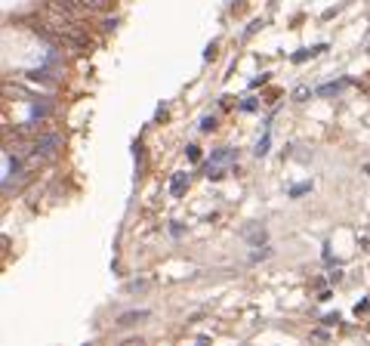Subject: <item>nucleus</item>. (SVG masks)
<instances>
[{"label": "nucleus", "instance_id": "nucleus-1", "mask_svg": "<svg viewBox=\"0 0 370 346\" xmlns=\"http://www.w3.org/2000/svg\"><path fill=\"white\" fill-rule=\"evenodd\" d=\"M235 161H238V148L222 145V148H216V152L210 155V161H207V173L210 170H231Z\"/></svg>", "mask_w": 370, "mask_h": 346}, {"label": "nucleus", "instance_id": "nucleus-2", "mask_svg": "<svg viewBox=\"0 0 370 346\" xmlns=\"http://www.w3.org/2000/svg\"><path fill=\"white\" fill-rule=\"evenodd\" d=\"M59 145H62V136H59V133H46V136H40V139L34 142V158H40V155H53Z\"/></svg>", "mask_w": 370, "mask_h": 346}, {"label": "nucleus", "instance_id": "nucleus-3", "mask_svg": "<svg viewBox=\"0 0 370 346\" xmlns=\"http://www.w3.org/2000/svg\"><path fill=\"white\" fill-rule=\"evenodd\" d=\"M349 87V80H330V84H321L318 90H315V96H321V99H327V96H337V93H342V90Z\"/></svg>", "mask_w": 370, "mask_h": 346}, {"label": "nucleus", "instance_id": "nucleus-4", "mask_svg": "<svg viewBox=\"0 0 370 346\" xmlns=\"http://www.w3.org/2000/svg\"><path fill=\"white\" fill-rule=\"evenodd\" d=\"M142 318H148V309H130V312L118 315V325H121V328H133V325H139Z\"/></svg>", "mask_w": 370, "mask_h": 346}, {"label": "nucleus", "instance_id": "nucleus-5", "mask_svg": "<svg viewBox=\"0 0 370 346\" xmlns=\"http://www.w3.org/2000/svg\"><path fill=\"white\" fill-rule=\"evenodd\" d=\"M185 189H188V173H173V179H170V195H173V198H182Z\"/></svg>", "mask_w": 370, "mask_h": 346}, {"label": "nucleus", "instance_id": "nucleus-6", "mask_svg": "<svg viewBox=\"0 0 370 346\" xmlns=\"http://www.w3.org/2000/svg\"><path fill=\"white\" fill-rule=\"evenodd\" d=\"M327 50V43H318V47H308V50H299V53H293V62L296 65H303L306 59H311V56H318V53H324Z\"/></svg>", "mask_w": 370, "mask_h": 346}, {"label": "nucleus", "instance_id": "nucleus-7", "mask_svg": "<svg viewBox=\"0 0 370 346\" xmlns=\"http://www.w3.org/2000/svg\"><path fill=\"white\" fill-rule=\"evenodd\" d=\"M269 145H272V133H265L262 139H259L256 145H253V155H256V158H262V155H269Z\"/></svg>", "mask_w": 370, "mask_h": 346}, {"label": "nucleus", "instance_id": "nucleus-8", "mask_svg": "<svg viewBox=\"0 0 370 346\" xmlns=\"http://www.w3.org/2000/svg\"><path fill=\"white\" fill-rule=\"evenodd\" d=\"M216 114H204V118H201V133H210V130H216Z\"/></svg>", "mask_w": 370, "mask_h": 346}, {"label": "nucleus", "instance_id": "nucleus-9", "mask_svg": "<svg viewBox=\"0 0 370 346\" xmlns=\"http://www.w3.org/2000/svg\"><path fill=\"white\" fill-rule=\"evenodd\" d=\"M46 114H50V105H40V102H34V105H31V118H34V121L46 118Z\"/></svg>", "mask_w": 370, "mask_h": 346}, {"label": "nucleus", "instance_id": "nucleus-10", "mask_svg": "<svg viewBox=\"0 0 370 346\" xmlns=\"http://www.w3.org/2000/svg\"><path fill=\"white\" fill-rule=\"evenodd\" d=\"M306 192H311V182H299V186H293L287 195H290V198H299V195H306Z\"/></svg>", "mask_w": 370, "mask_h": 346}, {"label": "nucleus", "instance_id": "nucleus-11", "mask_svg": "<svg viewBox=\"0 0 370 346\" xmlns=\"http://www.w3.org/2000/svg\"><path fill=\"white\" fill-rule=\"evenodd\" d=\"M308 96H311V90H308V87H296V90H293V99H296V102H306Z\"/></svg>", "mask_w": 370, "mask_h": 346}, {"label": "nucleus", "instance_id": "nucleus-12", "mask_svg": "<svg viewBox=\"0 0 370 346\" xmlns=\"http://www.w3.org/2000/svg\"><path fill=\"white\" fill-rule=\"evenodd\" d=\"M185 158L188 161H201V148L198 145H185Z\"/></svg>", "mask_w": 370, "mask_h": 346}, {"label": "nucleus", "instance_id": "nucleus-13", "mask_svg": "<svg viewBox=\"0 0 370 346\" xmlns=\"http://www.w3.org/2000/svg\"><path fill=\"white\" fill-rule=\"evenodd\" d=\"M244 235H247V238H253V241H259V244H262V238H265V229H247Z\"/></svg>", "mask_w": 370, "mask_h": 346}, {"label": "nucleus", "instance_id": "nucleus-14", "mask_svg": "<svg viewBox=\"0 0 370 346\" xmlns=\"http://www.w3.org/2000/svg\"><path fill=\"white\" fill-rule=\"evenodd\" d=\"M145 287H148V281H130V284H126V291L136 294V291H145Z\"/></svg>", "mask_w": 370, "mask_h": 346}, {"label": "nucleus", "instance_id": "nucleus-15", "mask_svg": "<svg viewBox=\"0 0 370 346\" xmlns=\"http://www.w3.org/2000/svg\"><path fill=\"white\" fill-rule=\"evenodd\" d=\"M337 321H339V312H337V315H324V325H327V328H333Z\"/></svg>", "mask_w": 370, "mask_h": 346}, {"label": "nucleus", "instance_id": "nucleus-16", "mask_svg": "<svg viewBox=\"0 0 370 346\" xmlns=\"http://www.w3.org/2000/svg\"><path fill=\"white\" fill-rule=\"evenodd\" d=\"M256 105H259L256 99H247V102H244V105H241V108H244V111H256Z\"/></svg>", "mask_w": 370, "mask_h": 346}, {"label": "nucleus", "instance_id": "nucleus-17", "mask_svg": "<svg viewBox=\"0 0 370 346\" xmlns=\"http://www.w3.org/2000/svg\"><path fill=\"white\" fill-rule=\"evenodd\" d=\"M364 170H367V173H370V164H364Z\"/></svg>", "mask_w": 370, "mask_h": 346}, {"label": "nucleus", "instance_id": "nucleus-18", "mask_svg": "<svg viewBox=\"0 0 370 346\" xmlns=\"http://www.w3.org/2000/svg\"><path fill=\"white\" fill-rule=\"evenodd\" d=\"M367 53H370V43H367Z\"/></svg>", "mask_w": 370, "mask_h": 346}]
</instances>
